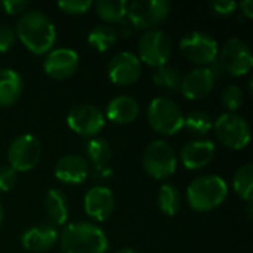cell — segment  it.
I'll return each mask as SVG.
<instances>
[{
    "label": "cell",
    "instance_id": "6da1fadb",
    "mask_svg": "<svg viewBox=\"0 0 253 253\" xmlns=\"http://www.w3.org/2000/svg\"><path fill=\"white\" fill-rule=\"evenodd\" d=\"M21 43L34 55H43L52 50L56 42V28L52 19L40 10L24 12L16 24V33Z\"/></svg>",
    "mask_w": 253,
    "mask_h": 253
},
{
    "label": "cell",
    "instance_id": "7a4b0ae2",
    "mask_svg": "<svg viewBox=\"0 0 253 253\" xmlns=\"http://www.w3.org/2000/svg\"><path fill=\"white\" fill-rule=\"evenodd\" d=\"M64 253H107L108 239L105 233L92 222H73L59 234Z\"/></svg>",
    "mask_w": 253,
    "mask_h": 253
},
{
    "label": "cell",
    "instance_id": "3957f363",
    "mask_svg": "<svg viewBox=\"0 0 253 253\" xmlns=\"http://www.w3.org/2000/svg\"><path fill=\"white\" fill-rule=\"evenodd\" d=\"M228 194L227 182L218 175H203L191 181L187 188V202L196 212H209L221 206Z\"/></svg>",
    "mask_w": 253,
    "mask_h": 253
},
{
    "label": "cell",
    "instance_id": "277c9868",
    "mask_svg": "<svg viewBox=\"0 0 253 253\" xmlns=\"http://www.w3.org/2000/svg\"><path fill=\"white\" fill-rule=\"evenodd\" d=\"M150 127L165 136L178 133L184 127V113L181 107L166 96L154 98L148 105L147 113Z\"/></svg>",
    "mask_w": 253,
    "mask_h": 253
},
{
    "label": "cell",
    "instance_id": "5b68a950",
    "mask_svg": "<svg viewBox=\"0 0 253 253\" xmlns=\"http://www.w3.org/2000/svg\"><path fill=\"white\" fill-rule=\"evenodd\" d=\"M176 154L166 141L156 139L147 145L142 157V166L151 178L157 181L170 178L176 170Z\"/></svg>",
    "mask_w": 253,
    "mask_h": 253
},
{
    "label": "cell",
    "instance_id": "8992f818",
    "mask_svg": "<svg viewBox=\"0 0 253 253\" xmlns=\"http://www.w3.org/2000/svg\"><path fill=\"white\" fill-rule=\"evenodd\" d=\"M138 53L139 61L153 68L166 65L172 55V43L169 36L159 28L144 31L138 40Z\"/></svg>",
    "mask_w": 253,
    "mask_h": 253
},
{
    "label": "cell",
    "instance_id": "52a82bcc",
    "mask_svg": "<svg viewBox=\"0 0 253 253\" xmlns=\"http://www.w3.org/2000/svg\"><path fill=\"white\" fill-rule=\"evenodd\" d=\"M170 13V4L166 0H133L127 3V16L135 28L154 30L165 22Z\"/></svg>",
    "mask_w": 253,
    "mask_h": 253
},
{
    "label": "cell",
    "instance_id": "ba28073f",
    "mask_svg": "<svg viewBox=\"0 0 253 253\" xmlns=\"http://www.w3.org/2000/svg\"><path fill=\"white\" fill-rule=\"evenodd\" d=\"M218 141L231 150H242L251 141L249 123L236 113H224L213 123Z\"/></svg>",
    "mask_w": 253,
    "mask_h": 253
},
{
    "label": "cell",
    "instance_id": "9c48e42d",
    "mask_svg": "<svg viewBox=\"0 0 253 253\" xmlns=\"http://www.w3.org/2000/svg\"><path fill=\"white\" fill-rule=\"evenodd\" d=\"M42 157V142L37 136L24 133L16 136L7 148L9 166L15 172H28L37 166Z\"/></svg>",
    "mask_w": 253,
    "mask_h": 253
},
{
    "label": "cell",
    "instance_id": "30bf717a",
    "mask_svg": "<svg viewBox=\"0 0 253 253\" xmlns=\"http://www.w3.org/2000/svg\"><path fill=\"white\" fill-rule=\"evenodd\" d=\"M179 50L187 59L199 65H208L215 62L218 56V42L211 34L194 30L182 36Z\"/></svg>",
    "mask_w": 253,
    "mask_h": 253
},
{
    "label": "cell",
    "instance_id": "8fae6325",
    "mask_svg": "<svg viewBox=\"0 0 253 253\" xmlns=\"http://www.w3.org/2000/svg\"><path fill=\"white\" fill-rule=\"evenodd\" d=\"M219 65L234 77L248 74L253 67V55L249 44L242 39H230L221 49Z\"/></svg>",
    "mask_w": 253,
    "mask_h": 253
},
{
    "label": "cell",
    "instance_id": "7c38bea8",
    "mask_svg": "<svg viewBox=\"0 0 253 253\" xmlns=\"http://www.w3.org/2000/svg\"><path fill=\"white\" fill-rule=\"evenodd\" d=\"M68 127L82 136H95L105 126V117L101 110L92 104H79L67 114Z\"/></svg>",
    "mask_w": 253,
    "mask_h": 253
},
{
    "label": "cell",
    "instance_id": "4fadbf2b",
    "mask_svg": "<svg viewBox=\"0 0 253 253\" xmlns=\"http://www.w3.org/2000/svg\"><path fill=\"white\" fill-rule=\"evenodd\" d=\"M142 73V65L139 58L127 50L116 53L108 64V77L113 83L119 86L133 84Z\"/></svg>",
    "mask_w": 253,
    "mask_h": 253
},
{
    "label": "cell",
    "instance_id": "5bb4252c",
    "mask_svg": "<svg viewBox=\"0 0 253 253\" xmlns=\"http://www.w3.org/2000/svg\"><path fill=\"white\" fill-rule=\"evenodd\" d=\"M79 67V53L70 47H56L47 52L43 59L44 73L55 80L68 79Z\"/></svg>",
    "mask_w": 253,
    "mask_h": 253
},
{
    "label": "cell",
    "instance_id": "9a60e30c",
    "mask_svg": "<svg viewBox=\"0 0 253 253\" xmlns=\"http://www.w3.org/2000/svg\"><path fill=\"white\" fill-rule=\"evenodd\" d=\"M216 76L215 73L208 67H199L191 70L187 76H184L181 83L182 95L190 101H200L206 98L213 86H215Z\"/></svg>",
    "mask_w": 253,
    "mask_h": 253
},
{
    "label": "cell",
    "instance_id": "2e32d148",
    "mask_svg": "<svg viewBox=\"0 0 253 253\" xmlns=\"http://www.w3.org/2000/svg\"><path fill=\"white\" fill-rule=\"evenodd\" d=\"M114 205L116 202H114L113 191L102 185L92 187L86 193L84 202H83L86 215L98 222H102L111 216L114 211Z\"/></svg>",
    "mask_w": 253,
    "mask_h": 253
},
{
    "label": "cell",
    "instance_id": "e0dca14e",
    "mask_svg": "<svg viewBox=\"0 0 253 253\" xmlns=\"http://www.w3.org/2000/svg\"><path fill=\"white\" fill-rule=\"evenodd\" d=\"M53 173L64 184H82L86 181L89 173L87 160L79 154H65L56 162Z\"/></svg>",
    "mask_w": 253,
    "mask_h": 253
},
{
    "label": "cell",
    "instance_id": "ac0fdd59",
    "mask_svg": "<svg viewBox=\"0 0 253 253\" xmlns=\"http://www.w3.org/2000/svg\"><path fill=\"white\" fill-rule=\"evenodd\" d=\"M215 157V144L211 139H194L187 142L181 150V162L190 169H202Z\"/></svg>",
    "mask_w": 253,
    "mask_h": 253
},
{
    "label": "cell",
    "instance_id": "d6986e66",
    "mask_svg": "<svg viewBox=\"0 0 253 253\" xmlns=\"http://www.w3.org/2000/svg\"><path fill=\"white\" fill-rule=\"evenodd\" d=\"M58 240V231L49 224L33 225L27 228L21 236V245L28 252H46Z\"/></svg>",
    "mask_w": 253,
    "mask_h": 253
},
{
    "label": "cell",
    "instance_id": "ffe728a7",
    "mask_svg": "<svg viewBox=\"0 0 253 253\" xmlns=\"http://www.w3.org/2000/svg\"><path fill=\"white\" fill-rule=\"evenodd\" d=\"M139 114V104L129 95H119L107 105V117L119 125L132 123Z\"/></svg>",
    "mask_w": 253,
    "mask_h": 253
},
{
    "label": "cell",
    "instance_id": "44dd1931",
    "mask_svg": "<svg viewBox=\"0 0 253 253\" xmlns=\"http://www.w3.org/2000/svg\"><path fill=\"white\" fill-rule=\"evenodd\" d=\"M24 89L21 74L12 68H0V108L13 105Z\"/></svg>",
    "mask_w": 253,
    "mask_h": 253
},
{
    "label": "cell",
    "instance_id": "7402d4cb",
    "mask_svg": "<svg viewBox=\"0 0 253 253\" xmlns=\"http://www.w3.org/2000/svg\"><path fill=\"white\" fill-rule=\"evenodd\" d=\"M44 211L47 218L55 225H64L68 219V200L59 188H50L44 196Z\"/></svg>",
    "mask_w": 253,
    "mask_h": 253
},
{
    "label": "cell",
    "instance_id": "603a6c76",
    "mask_svg": "<svg viewBox=\"0 0 253 253\" xmlns=\"http://www.w3.org/2000/svg\"><path fill=\"white\" fill-rule=\"evenodd\" d=\"M96 15L108 24L120 22L127 13L126 0H96L93 3Z\"/></svg>",
    "mask_w": 253,
    "mask_h": 253
},
{
    "label": "cell",
    "instance_id": "cb8c5ba5",
    "mask_svg": "<svg viewBox=\"0 0 253 253\" xmlns=\"http://www.w3.org/2000/svg\"><path fill=\"white\" fill-rule=\"evenodd\" d=\"M117 39H119L117 31L107 24H99L93 27L87 34L89 44L98 52H107L108 49H111L117 43Z\"/></svg>",
    "mask_w": 253,
    "mask_h": 253
},
{
    "label": "cell",
    "instance_id": "d4e9b609",
    "mask_svg": "<svg viewBox=\"0 0 253 253\" xmlns=\"http://www.w3.org/2000/svg\"><path fill=\"white\" fill-rule=\"evenodd\" d=\"M233 188L245 202H252L253 197V165L246 163L240 166L233 178Z\"/></svg>",
    "mask_w": 253,
    "mask_h": 253
},
{
    "label": "cell",
    "instance_id": "484cf974",
    "mask_svg": "<svg viewBox=\"0 0 253 253\" xmlns=\"http://www.w3.org/2000/svg\"><path fill=\"white\" fill-rule=\"evenodd\" d=\"M182 79H184V76H182L181 70L173 67V65H169V64L156 68V71L153 74L154 84L162 87V89H166V90L179 89Z\"/></svg>",
    "mask_w": 253,
    "mask_h": 253
},
{
    "label": "cell",
    "instance_id": "4316f807",
    "mask_svg": "<svg viewBox=\"0 0 253 253\" xmlns=\"http://www.w3.org/2000/svg\"><path fill=\"white\" fill-rule=\"evenodd\" d=\"M86 154L89 162L95 168L107 166L108 162L111 160V145L107 139L104 138H92L87 145H86Z\"/></svg>",
    "mask_w": 253,
    "mask_h": 253
},
{
    "label": "cell",
    "instance_id": "83f0119b",
    "mask_svg": "<svg viewBox=\"0 0 253 253\" xmlns=\"http://www.w3.org/2000/svg\"><path fill=\"white\" fill-rule=\"evenodd\" d=\"M157 203L165 215L168 216L176 215L181 209V194L178 188L172 184H163L157 196Z\"/></svg>",
    "mask_w": 253,
    "mask_h": 253
},
{
    "label": "cell",
    "instance_id": "f1b7e54d",
    "mask_svg": "<svg viewBox=\"0 0 253 253\" xmlns=\"http://www.w3.org/2000/svg\"><path fill=\"white\" fill-rule=\"evenodd\" d=\"M184 127H187L188 132L194 135H206L208 132L212 130L213 120L208 113L197 110V111H191L184 119Z\"/></svg>",
    "mask_w": 253,
    "mask_h": 253
},
{
    "label": "cell",
    "instance_id": "f546056e",
    "mask_svg": "<svg viewBox=\"0 0 253 253\" xmlns=\"http://www.w3.org/2000/svg\"><path fill=\"white\" fill-rule=\"evenodd\" d=\"M221 102L228 110L227 113L237 111L243 104V90H242V87L237 86V84L227 86L221 93Z\"/></svg>",
    "mask_w": 253,
    "mask_h": 253
},
{
    "label": "cell",
    "instance_id": "4dcf8cb0",
    "mask_svg": "<svg viewBox=\"0 0 253 253\" xmlns=\"http://www.w3.org/2000/svg\"><path fill=\"white\" fill-rule=\"evenodd\" d=\"M93 3L90 0H61L58 1V7L70 15H83L86 13Z\"/></svg>",
    "mask_w": 253,
    "mask_h": 253
},
{
    "label": "cell",
    "instance_id": "1f68e13d",
    "mask_svg": "<svg viewBox=\"0 0 253 253\" xmlns=\"http://www.w3.org/2000/svg\"><path fill=\"white\" fill-rule=\"evenodd\" d=\"M18 175L10 166H0V193L10 191L16 184Z\"/></svg>",
    "mask_w": 253,
    "mask_h": 253
},
{
    "label": "cell",
    "instance_id": "d6a6232c",
    "mask_svg": "<svg viewBox=\"0 0 253 253\" xmlns=\"http://www.w3.org/2000/svg\"><path fill=\"white\" fill-rule=\"evenodd\" d=\"M211 7L213 9L215 13L222 15V16H230L236 12L237 3L234 0H213L211 3Z\"/></svg>",
    "mask_w": 253,
    "mask_h": 253
},
{
    "label": "cell",
    "instance_id": "836d02e7",
    "mask_svg": "<svg viewBox=\"0 0 253 253\" xmlns=\"http://www.w3.org/2000/svg\"><path fill=\"white\" fill-rule=\"evenodd\" d=\"M15 30L9 25H0V53L7 52L15 42Z\"/></svg>",
    "mask_w": 253,
    "mask_h": 253
},
{
    "label": "cell",
    "instance_id": "e575fe53",
    "mask_svg": "<svg viewBox=\"0 0 253 253\" xmlns=\"http://www.w3.org/2000/svg\"><path fill=\"white\" fill-rule=\"evenodd\" d=\"M0 6L7 15H18V13H24L25 9L30 6V3L27 0H1Z\"/></svg>",
    "mask_w": 253,
    "mask_h": 253
},
{
    "label": "cell",
    "instance_id": "d590c367",
    "mask_svg": "<svg viewBox=\"0 0 253 253\" xmlns=\"http://www.w3.org/2000/svg\"><path fill=\"white\" fill-rule=\"evenodd\" d=\"M237 6L242 7V12L246 18H253V1L252 0H243L242 3H237Z\"/></svg>",
    "mask_w": 253,
    "mask_h": 253
},
{
    "label": "cell",
    "instance_id": "8d00e7d4",
    "mask_svg": "<svg viewBox=\"0 0 253 253\" xmlns=\"http://www.w3.org/2000/svg\"><path fill=\"white\" fill-rule=\"evenodd\" d=\"M246 216H248V219H252V202H248V208H246Z\"/></svg>",
    "mask_w": 253,
    "mask_h": 253
},
{
    "label": "cell",
    "instance_id": "74e56055",
    "mask_svg": "<svg viewBox=\"0 0 253 253\" xmlns=\"http://www.w3.org/2000/svg\"><path fill=\"white\" fill-rule=\"evenodd\" d=\"M116 253H138L135 249H132V248H123V249H119Z\"/></svg>",
    "mask_w": 253,
    "mask_h": 253
},
{
    "label": "cell",
    "instance_id": "f35d334b",
    "mask_svg": "<svg viewBox=\"0 0 253 253\" xmlns=\"http://www.w3.org/2000/svg\"><path fill=\"white\" fill-rule=\"evenodd\" d=\"M3 218H4V211H3V206H1V203H0V225H1V222H3Z\"/></svg>",
    "mask_w": 253,
    "mask_h": 253
}]
</instances>
